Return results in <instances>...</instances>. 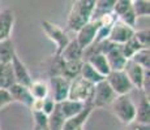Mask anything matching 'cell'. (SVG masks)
Segmentation results:
<instances>
[{
  "instance_id": "6da1fadb",
  "label": "cell",
  "mask_w": 150,
  "mask_h": 130,
  "mask_svg": "<svg viewBox=\"0 0 150 130\" xmlns=\"http://www.w3.org/2000/svg\"><path fill=\"white\" fill-rule=\"evenodd\" d=\"M94 7H96V0H77V1H74L68 13V30L77 33L82 26L90 22Z\"/></svg>"
},
{
  "instance_id": "7a4b0ae2",
  "label": "cell",
  "mask_w": 150,
  "mask_h": 130,
  "mask_svg": "<svg viewBox=\"0 0 150 130\" xmlns=\"http://www.w3.org/2000/svg\"><path fill=\"white\" fill-rule=\"evenodd\" d=\"M111 112L114 116L117 118L124 125L134 122L136 117V104L131 99L129 95H123V96H116V99L111 103Z\"/></svg>"
},
{
  "instance_id": "3957f363",
  "label": "cell",
  "mask_w": 150,
  "mask_h": 130,
  "mask_svg": "<svg viewBox=\"0 0 150 130\" xmlns=\"http://www.w3.org/2000/svg\"><path fill=\"white\" fill-rule=\"evenodd\" d=\"M94 91V85L85 81L81 77H76L69 83V91H68V99L73 102L80 103H90L91 95Z\"/></svg>"
},
{
  "instance_id": "277c9868",
  "label": "cell",
  "mask_w": 150,
  "mask_h": 130,
  "mask_svg": "<svg viewBox=\"0 0 150 130\" xmlns=\"http://www.w3.org/2000/svg\"><path fill=\"white\" fill-rule=\"evenodd\" d=\"M41 25H42V29H43V31H45V34L47 35V38L50 39L51 42H54L55 56H59L63 52V50L68 46L69 40H71L68 34L65 33L59 25L54 24V22H51V21H47V20L42 21Z\"/></svg>"
},
{
  "instance_id": "5b68a950",
  "label": "cell",
  "mask_w": 150,
  "mask_h": 130,
  "mask_svg": "<svg viewBox=\"0 0 150 130\" xmlns=\"http://www.w3.org/2000/svg\"><path fill=\"white\" fill-rule=\"evenodd\" d=\"M115 99H116V94L112 91V89L108 86L106 79H103L102 82L94 85V91H93L91 100H90V104L93 105L94 109L110 107Z\"/></svg>"
},
{
  "instance_id": "8992f818",
  "label": "cell",
  "mask_w": 150,
  "mask_h": 130,
  "mask_svg": "<svg viewBox=\"0 0 150 130\" xmlns=\"http://www.w3.org/2000/svg\"><path fill=\"white\" fill-rule=\"evenodd\" d=\"M106 82L112 89V91L116 94V96H123V95H129V92L133 90V86L127 78L125 73L122 72H110L106 76Z\"/></svg>"
},
{
  "instance_id": "52a82bcc",
  "label": "cell",
  "mask_w": 150,
  "mask_h": 130,
  "mask_svg": "<svg viewBox=\"0 0 150 130\" xmlns=\"http://www.w3.org/2000/svg\"><path fill=\"white\" fill-rule=\"evenodd\" d=\"M47 83H48V90H50V95L48 96H51V99L56 104L68 99V91H69L71 81H68L67 78L62 76H56V77H50Z\"/></svg>"
},
{
  "instance_id": "ba28073f",
  "label": "cell",
  "mask_w": 150,
  "mask_h": 130,
  "mask_svg": "<svg viewBox=\"0 0 150 130\" xmlns=\"http://www.w3.org/2000/svg\"><path fill=\"white\" fill-rule=\"evenodd\" d=\"M134 30H136V29L129 27V26H127L125 24H123L122 21L116 20L115 24L111 26L108 40L116 46H123V44H125L129 39L133 38Z\"/></svg>"
},
{
  "instance_id": "9c48e42d",
  "label": "cell",
  "mask_w": 150,
  "mask_h": 130,
  "mask_svg": "<svg viewBox=\"0 0 150 130\" xmlns=\"http://www.w3.org/2000/svg\"><path fill=\"white\" fill-rule=\"evenodd\" d=\"M98 29H99V22L90 21L85 26H82V27L76 33L77 37L74 39H76V42L79 43V46L82 48V50H86V48L90 47V46L94 43Z\"/></svg>"
},
{
  "instance_id": "30bf717a",
  "label": "cell",
  "mask_w": 150,
  "mask_h": 130,
  "mask_svg": "<svg viewBox=\"0 0 150 130\" xmlns=\"http://www.w3.org/2000/svg\"><path fill=\"white\" fill-rule=\"evenodd\" d=\"M11 65H12L13 69V76H14V81H16L17 85L25 86V87H29L30 83L33 82V78L30 76V72L26 68V65L22 63V60L18 57V55H14L12 61H11Z\"/></svg>"
},
{
  "instance_id": "8fae6325",
  "label": "cell",
  "mask_w": 150,
  "mask_h": 130,
  "mask_svg": "<svg viewBox=\"0 0 150 130\" xmlns=\"http://www.w3.org/2000/svg\"><path fill=\"white\" fill-rule=\"evenodd\" d=\"M123 72L125 73V76L129 79V82L132 83L133 89L141 90L145 69H142L141 66H138L137 64H134L132 60H128V61H127V64H125V66H124Z\"/></svg>"
},
{
  "instance_id": "7c38bea8",
  "label": "cell",
  "mask_w": 150,
  "mask_h": 130,
  "mask_svg": "<svg viewBox=\"0 0 150 130\" xmlns=\"http://www.w3.org/2000/svg\"><path fill=\"white\" fill-rule=\"evenodd\" d=\"M93 109L94 108H93V105H91L90 103H86L85 108H83L80 113H77L76 116L68 118V120H65V124H64L63 130H77L80 128H83L85 122L88 121V118L90 117Z\"/></svg>"
},
{
  "instance_id": "4fadbf2b",
  "label": "cell",
  "mask_w": 150,
  "mask_h": 130,
  "mask_svg": "<svg viewBox=\"0 0 150 130\" xmlns=\"http://www.w3.org/2000/svg\"><path fill=\"white\" fill-rule=\"evenodd\" d=\"M14 13L11 9H4L0 12V42L9 39L14 26Z\"/></svg>"
},
{
  "instance_id": "5bb4252c",
  "label": "cell",
  "mask_w": 150,
  "mask_h": 130,
  "mask_svg": "<svg viewBox=\"0 0 150 130\" xmlns=\"http://www.w3.org/2000/svg\"><path fill=\"white\" fill-rule=\"evenodd\" d=\"M105 56H106V60H107V64L111 72H122L127 64V61H128L124 57V55L122 53L119 46H116L111 51H108Z\"/></svg>"
},
{
  "instance_id": "9a60e30c",
  "label": "cell",
  "mask_w": 150,
  "mask_h": 130,
  "mask_svg": "<svg viewBox=\"0 0 150 130\" xmlns=\"http://www.w3.org/2000/svg\"><path fill=\"white\" fill-rule=\"evenodd\" d=\"M8 91H9V94H11V96H12L13 102L24 104V105L28 107V108H30V105L33 104L34 99H33V96H31L29 89L25 87V86H21V85L14 83L13 86H11V87L8 89Z\"/></svg>"
},
{
  "instance_id": "2e32d148",
  "label": "cell",
  "mask_w": 150,
  "mask_h": 130,
  "mask_svg": "<svg viewBox=\"0 0 150 130\" xmlns=\"http://www.w3.org/2000/svg\"><path fill=\"white\" fill-rule=\"evenodd\" d=\"M134 122L140 125H149L150 124V102L149 96L142 94L138 105H136V117Z\"/></svg>"
},
{
  "instance_id": "e0dca14e",
  "label": "cell",
  "mask_w": 150,
  "mask_h": 130,
  "mask_svg": "<svg viewBox=\"0 0 150 130\" xmlns=\"http://www.w3.org/2000/svg\"><path fill=\"white\" fill-rule=\"evenodd\" d=\"M82 55L83 50L79 46L76 39H71L68 46L59 55V57L63 61H77V60H82Z\"/></svg>"
},
{
  "instance_id": "ac0fdd59",
  "label": "cell",
  "mask_w": 150,
  "mask_h": 130,
  "mask_svg": "<svg viewBox=\"0 0 150 130\" xmlns=\"http://www.w3.org/2000/svg\"><path fill=\"white\" fill-rule=\"evenodd\" d=\"M57 105H59L60 112H62V115L64 116L65 120L76 116L77 113H80V112L85 108V104L83 103L73 102V100H69V99L64 100V102H62V103H59Z\"/></svg>"
},
{
  "instance_id": "d6986e66",
  "label": "cell",
  "mask_w": 150,
  "mask_h": 130,
  "mask_svg": "<svg viewBox=\"0 0 150 130\" xmlns=\"http://www.w3.org/2000/svg\"><path fill=\"white\" fill-rule=\"evenodd\" d=\"M86 63H88L89 65H91L94 69L98 72V73L100 74V76H103L106 78V76L110 73V66L107 64V60H106V56L102 53H96V55H91L90 57H88V59L85 60Z\"/></svg>"
},
{
  "instance_id": "ffe728a7",
  "label": "cell",
  "mask_w": 150,
  "mask_h": 130,
  "mask_svg": "<svg viewBox=\"0 0 150 130\" xmlns=\"http://www.w3.org/2000/svg\"><path fill=\"white\" fill-rule=\"evenodd\" d=\"M29 91H30L33 99L37 100H43L50 95V90H48V83L43 79H33V82L29 86Z\"/></svg>"
},
{
  "instance_id": "44dd1931",
  "label": "cell",
  "mask_w": 150,
  "mask_h": 130,
  "mask_svg": "<svg viewBox=\"0 0 150 130\" xmlns=\"http://www.w3.org/2000/svg\"><path fill=\"white\" fill-rule=\"evenodd\" d=\"M16 53L17 52L12 38L0 42V63L1 64H9Z\"/></svg>"
},
{
  "instance_id": "7402d4cb",
  "label": "cell",
  "mask_w": 150,
  "mask_h": 130,
  "mask_svg": "<svg viewBox=\"0 0 150 130\" xmlns=\"http://www.w3.org/2000/svg\"><path fill=\"white\" fill-rule=\"evenodd\" d=\"M16 83L13 76L12 65L9 64H0V89H8Z\"/></svg>"
},
{
  "instance_id": "603a6c76",
  "label": "cell",
  "mask_w": 150,
  "mask_h": 130,
  "mask_svg": "<svg viewBox=\"0 0 150 130\" xmlns=\"http://www.w3.org/2000/svg\"><path fill=\"white\" fill-rule=\"evenodd\" d=\"M80 77L83 78L85 81H88V82H90L91 85H97V83L102 82V81L105 79V77L100 76L96 69H94L91 65H89L86 61L82 63V68H81Z\"/></svg>"
},
{
  "instance_id": "cb8c5ba5",
  "label": "cell",
  "mask_w": 150,
  "mask_h": 130,
  "mask_svg": "<svg viewBox=\"0 0 150 130\" xmlns=\"http://www.w3.org/2000/svg\"><path fill=\"white\" fill-rule=\"evenodd\" d=\"M82 60H77V61H64V66H63V76L67 78L68 81L74 79L76 77L80 76L82 68Z\"/></svg>"
},
{
  "instance_id": "d4e9b609",
  "label": "cell",
  "mask_w": 150,
  "mask_h": 130,
  "mask_svg": "<svg viewBox=\"0 0 150 130\" xmlns=\"http://www.w3.org/2000/svg\"><path fill=\"white\" fill-rule=\"evenodd\" d=\"M64 124H65V118L60 112L59 105L56 104L52 113L48 115V130H63Z\"/></svg>"
},
{
  "instance_id": "484cf974",
  "label": "cell",
  "mask_w": 150,
  "mask_h": 130,
  "mask_svg": "<svg viewBox=\"0 0 150 130\" xmlns=\"http://www.w3.org/2000/svg\"><path fill=\"white\" fill-rule=\"evenodd\" d=\"M132 61L142 69H150V48H141L132 56Z\"/></svg>"
},
{
  "instance_id": "4316f807",
  "label": "cell",
  "mask_w": 150,
  "mask_h": 130,
  "mask_svg": "<svg viewBox=\"0 0 150 130\" xmlns=\"http://www.w3.org/2000/svg\"><path fill=\"white\" fill-rule=\"evenodd\" d=\"M132 9L136 17H149L150 14V1L148 0H132Z\"/></svg>"
},
{
  "instance_id": "83f0119b",
  "label": "cell",
  "mask_w": 150,
  "mask_h": 130,
  "mask_svg": "<svg viewBox=\"0 0 150 130\" xmlns=\"http://www.w3.org/2000/svg\"><path fill=\"white\" fill-rule=\"evenodd\" d=\"M34 121V130H48V116L43 112H31Z\"/></svg>"
},
{
  "instance_id": "f1b7e54d",
  "label": "cell",
  "mask_w": 150,
  "mask_h": 130,
  "mask_svg": "<svg viewBox=\"0 0 150 130\" xmlns=\"http://www.w3.org/2000/svg\"><path fill=\"white\" fill-rule=\"evenodd\" d=\"M133 38L140 44L141 48H149L150 47V31L149 29H144V30H134Z\"/></svg>"
},
{
  "instance_id": "f546056e",
  "label": "cell",
  "mask_w": 150,
  "mask_h": 130,
  "mask_svg": "<svg viewBox=\"0 0 150 130\" xmlns=\"http://www.w3.org/2000/svg\"><path fill=\"white\" fill-rule=\"evenodd\" d=\"M131 8H132V0H115L112 12L119 18V17L123 16L125 12H128Z\"/></svg>"
},
{
  "instance_id": "4dcf8cb0",
  "label": "cell",
  "mask_w": 150,
  "mask_h": 130,
  "mask_svg": "<svg viewBox=\"0 0 150 130\" xmlns=\"http://www.w3.org/2000/svg\"><path fill=\"white\" fill-rule=\"evenodd\" d=\"M117 20H119V21H122L123 24H125L127 26H129V27H132V29L136 27L137 17H136V14H134V12H133V9H132V8L128 11V12L124 13L123 16H120Z\"/></svg>"
},
{
  "instance_id": "1f68e13d",
  "label": "cell",
  "mask_w": 150,
  "mask_h": 130,
  "mask_svg": "<svg viewBox=\"0 0 150 130\" xmlns=\"http://www.w3.org/2000/svg\"><path fill=\"white\" fill-rule=\"evenodd\" d=\"M55 107H56V103L51 99V96H47L46 99H43V102H42V112L46 115V116H48V115L52 113Z\"/></svg>"
},
{
  "instance_id": "d6a6232c",
  "label": "cell",
  "mask_w": 150,
  "mask_h": 130,
  "mask_svg": "<svg viewBox=\"0 0 150 130\" xmlns=\"http://www.w3.org/2000/svg\"><path fill=\"white\" fill-rule=\"evenodd\" d=\"M12 103H13V99L11 96L9 91L5 90V89H0V109L9 105Z\"/></svg>"
},
{
  "instance_id": "836d02e7",
  "label": "cell",
  "mask_w": 150,
  "mask_h": 130,
  "mask_svg": "<svg viewBox=\"0 0 150 130\" xmlns=\"http://www.w3.org/2000/svg\"><path fill=\"white\" fill-rule=\"evenodd\" d=\"M141 91L144 95L149 96L150 91V69H146L144 73V79H142V86H141Z\"/></svg>"
},
{
  "instance_id": "e575fe53",
  "label": "cell",
  "mask_w": 150,
  "mask_h": 130,
  "mask_svg": "<svg viewBox=\"0 0 150 130\" xmlns=\"http://www.w3.org/2000/svg\"><path fill=\"white\" fill-rule=\"evenodd\" d=\"M125 130H150V125H140V124L132 122L127 125Z\"/></svg>"
},
{
  "instance_id": "d590c367",
  "label": "cell",
  "mask_w": 150,
  "mask_h": 130,
  "mask_svg": "<svg viewBox=\"0 0 150 130\" xmlns=\"http://www.w3.org/2000/svg\"><path fill=\"white\" fill-rule=\"evenodd\" d=\"M77 130H83V128H80V129H77Z\"/></svg>"
},
{
  "instance_id": "8d00e7d4",
  "label": "cell",
  "mask_w": 150,
  "mask_h": 130,
  "mask_svg": "<svg viewBox=\"0 0 150 130\" xmlns=\"http://www.w3.org/2000/svg\"><path fill=\"white\" fill-rule=\"evenodd\" d=\"M0 64H1V63H0Z\"/></svg>"
}]
</instances>
